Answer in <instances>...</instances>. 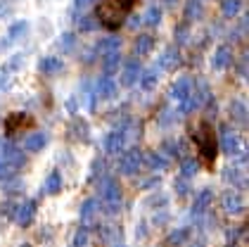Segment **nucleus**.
<instances>
[{"mask_svg": "<svg viewBox=\"0 0 249 247\" xmlns=\"http://www.w3.org/2000/svg\"><path fill=\"white\" fill-rule=\"evenodd\" d=\"M190 135H192V143H195L197 152H199V157H202V162H204V167L213 169V162L218 157V140L213 135L211 124L209 121H199L190 131Z\"/></svg>", "mask_w": 249, "mask_h": 247, "instance_id": "nucleus-2", "label": "nucleus"}, {"mask_svg": "<svg viewBox=\"0 0 249 247\" xmlns=\"http://www.w3.org/2000/svg\"><path fill=\"white\" fill-rule=\"evenodd\" d=\"M230 116H232L235 121H240V124L247 121V110H245V102H242V100H235V102L230 105Z\"/></svg>", "mask_w": 249, "mask_h": 247, "instance_id": "nucleus-26", "label": "nucleus"}, {"mask_svg": "<svg viewBox=\"0 0 249 247\" xmlns=\"http://www.w3.org/2000/svg\"><path fill=\"white\" fill-rule=\"evenodd\" d=\"M59 190H62V176H59V171H53L48 178H45V183H43V195H57Z\"/></svg>", "mask_w": 249, "mask_h": 247, "instance_id": "nucleus-16", "label": "nucleus"}, {"mask_svg": "<svg viewBox=\"0 0 249 247\" xmlns=\"http://www.w3.org/2000/svg\"><path fill=\"white\" fill-rule=\"evenodd\" d=\"M38 69L45 76H55L62 72V59H57V57H43L38 62Z\"/></svg>", "mask_w": 249, "mask_h": 247, "instance_id": "nucleus-15", "label": "nucleus"}, {"mask_svg": "<svg viewBox=\"0 0 249 247\" xmlns=\"http://www.w3.org/2000/svg\"><path fill=\"white\" fill-rule=\"evenodd\" d=\"M218 148H223V152H228V154H237V152H240V138L230 131V129H223V131H221Z\"/></svg>", "mask_w": 249, "mask_h": 247, "instance_id": "nucleus-11", "label": "nucleus"}, {"mask_svg": "<svg viewBox=\"0 0 249 247\" xmlns=\"http://www.w3.org/2000/svg\"><path fill=\"white\" fill-rule=\"evenodd\" d=\"M147 26H157L159 21H161V10L159 7H150L147 12H145V19H142Z\"/></svg>", "mask_w": 249, "mask_h": 247, "instance_id": "nucleus-29", "label": "nucleus"}, {"mask_svg": "<svg viewBox=\"0 0 249 247\" xmlns=\"http://www.w3.org/2000/svg\"><path fill=\"white\" fill-rule=\"evenodd\" d=\"M124 145H126V129H116L105 138V150L109 154H116L119 150H124Z\"/></svg>", "mask_w": 249, "mask_h": 247, "instance_id": "nucleus-9", "label": "nucleus"}, {"mask_svg": "<svg viewBox=\"0 0 249 247\" xmlns=\"http://www.w3.org/2000/svg\"><path fill=\"white\" fill-rule=\"evenodd\" d=\"M176 186H178V195H185V192H188V186H185V181H178Z\"/></svg>", "mask_w": 249, "mask_h": 247, "instance_id": "nucleus-37", "label": "nucleus"}, {"mask_svg": "<svg viewBox=\"0 0 249 247\" xmlns=\"http://www.w3.org/2000/svg\"><path fill=\"white\" fill-rule=\"evenodd\" d=\"M116 247H124V245H116Z\"/></svg>", "mask_w": 249, "mask_h": 247, "instance_id": "nucleus-41", "label": "nucleus"}, {"mask_svg": "<svg viewBox=\"0 0 249 247\" xmlns=\"http://www.w3.org/2000/svg\"><path fill=\"white\" fill-rule=\"evenodd\" d=\"M213 202V195H211V190H202L199 195H197V200H195V205H192V214H204L209 205Z\"/></svg>", "mask_w": 249, "mask_h": 247, "instance_id": "nucleus-18", "label": "nucleus"}, {"mask_svg": "<svg viewBox=\"0 0 249 247\" xmlns=\"http://www.w3.org/2000/svg\"><path fill=\"white\" fill-rule=\"evenodd\" d=\"M95 211H97V200H93V197H90V200H86V202L81 205V221H83V224H88V221L95 216Z\"/></svg>", "mask_w": 249, "mask_h": 247, "instance_id": "nucleus-25", "label": "nucleus"}, {"mask_svg": "<svg viewBox=\"0 0 249 247\" xmlns=\"http://www.w3.org/2000/svg\"><path fill=\"white\" fill-rule=\"evenodd\" d=\"M0 159H2L5 164H10V167H12L15 171L21 169V167L26 164V157H24V152H21L19 148H15V145H5V148H2V152H0Z\"/></svg>", "mask_w": 249, "mask_h": 247, "instance_id": "nucleus-6", "label": "nucleus"}, {"mask_svg": "<svg viewBox=\"0 0 249 247\" xmlns=\"http://www.w3.org/2000/svg\"><path fill=\"white\" fill-rule=\"evenodd\" d=\"M74 43V34H64V50H69Z\"/></svg>", "mask_w": 249, "mask_h": 247, "instance_id": "nucleus-36", "label": "nucleus"}, {"mask_svg": "<svg viewBox=\"0 0 249 247\" xmlns=\"http://www.w3.org/2000/svg\"><path fill=\"white\" fill-rule=\"evenodd\" d=\"M78 26H81V31H90V29H95L97 26V21L95 19H90V17H83L81 21H78Z\"/></svg>", "mask_w": 249, "mask_h": 247, "instance_id": "nucleus-35", "label": "nucleus"}, {"mask_svg": "<svg viewBox=\"0 0 249 247\" xmlns=\"http://www.w3.org/2000/svg\"><path fill=\"white\" fill-rule=\"evenodd\" d=\"M152 48H154V36L152 34H142V36H138V40H135L133 53L135 55H147Z\"/></svg>", "mask_w": 249, "mask_h": 247, "instance_id": "nucleus-20", "label": "nucleus"}, {"mask_svg": "<svg viewBox=\"0 0 249 247\" xmlns=\"http://www.w3.org/2000/svg\"><path fill=\"white\" fill-rule=\"evenodd\" d=\"M88 245V228H78L74 235V247H86Z\"/></svg>", "mask_w": 249, "mask_h": 247, "instance_id": "nucleus-33", "label": "nucleus"}, {"mask_svg": "<svg viewBox=\"0 0 249 247\" xmlns=\"http://www.w3.org/2000/svg\"><path fill=\"white\" fill-rule=\"evenodd\" d=\"M138 76H140V62H138L135 57L126 59L124 72H121V83H124V86H133L135 81H138Z\"/></svg>", "mask_w": 249, "mask_h": 247, "instance_id": "nucleus-10", "label": "nucleus"}, {"mask_svg": "<svg viewBox=\"0 0 249 247\" xmlns=\"http://www.w3.org/2000/svg\"><path fill=\"white\" fill-rule=\"evenodd\" d=\"M178 62H180L178 50H166L164 55L159 57V64H157V69H176V67H178Z\"/></svg>", "mask_w": 249, "mask_h": 247, "instance_id": "nucleus-23", "label": "nucleus"}, {"mask_svg": "<svg viewBox=\"0 0 249 247\" xmlns=\"http://www.w3.org/2000/svg\"><path fill=\"white\" fill-rule=\"evenodd\" d=\"M147 164H150L152 169H164V167H166L164 157H161V154H157V152H152V154H147Z\"/></svg>", "mask_w": 249, "mask_h": 247, "instance_id": "nucleus-34", "label": "nucleus"}, {"mask_svg": "<svg viewBox=\"0 0 249 247\" xmlns=\"http://www.w3.org/2000/svg\"><path fill=\"white\" fill-rule=\"evenodd\" d=\"M26 31H29V21H15V24L10 26V31H7V36L2 38V43H0V45H2V48H7V45H12V43H15V40H19V38L24 36Z\"/></svg>", "mask_w": 249, "mask_h": 247, "instance_id": "nucleus-12", "label": "nucleus"}, {"mask_svg": "<svg viewBox=\"0 0 249 247\" xmlns=\"http://www.w3.org/2000/svg\"><path fill=\"white\" fill-rule=\"evenodd\" d=\"M114 93H116V83L112 81V78L102 76V78H100V83H97L95 95L97 97H102V100H107V97H114Z\"/></svg>", "mask_w": 249, "mask_h": 247, "instance_id": "nucleus-19", "label": "nucleus"}, {"mask_svg": "<svg viewBox=\"0 0 249 247\" xmlns=\"http://www.w3.org/2000/svg\"><path fill=\"white\" fill-rule=\"evenodd\" d=\"M12 178H15V169L0 159V181H2V183H7V181H12Z\"/></svg>", "mask_w": 249, "mask_h": 247, "instance_id": "nucleus-32", "label": "nucleus"}, {"mask_svg": "<svg viewBox=\"0 0 249 247\" xmlns=\"http://www.w3.org/2000/svg\"><path fill=\"white\" fill-rule=\"evenodd\" d=\"M140 164H142V152L138 150V148H133L131 152H126V154L121 157V162H119V171H121L124 176H133V173H138Z\"/></svg>", "mask_w": 249, "mask_h": 247, "instance_id": "nucleus-4", "label": "nucleus"}, {"mask_svg": "<svg viewBox=\"0 0 249 247\" xmlns=\"http://www.w3.org/2000/svg\"><path fill=\"white\" fill-rule=\"evenodd\" d=\"M240 76H247V57H242V64H240Z\"/></svg>", "mask_w": 249, "mask_h": 247, "instance_id": "nucleus-38", "label": "nucleus"}, {"mask_svg": "<svg viewBox=\"0 0 249 247\" xmlns=\"http://www.w3.org/2000/svg\"><path fill=\"white\" fill-rule=\"evenodd\" d=\"M88 2H90V0H74V5H76V7H86Z\"/></svg>", "mask_w": 249, "mask_h": 247, "instance_id": "nucleus-39", "label": "nucleus"}, {"mask_svg": "<svg viewBox=\"0 0 249 247\" xmlns=\"http://www.w3.org/2000/svg\"><path fill=\"white\" fill-rule=\"evenodd\" d=\"M192 93V81L190 78H178L176 83H173V88H171V97H176V100H180V102H185L188 97H190Z\"/></svg>", "mask_w": 249, "mask_h": 247, "instance_id": "nucleus-13", "label": "nucleus"}, {"mask_svg": "<svg viewBox=\"0 0 249 247\" xmlns=\"http://www.w3.org/2000/svg\"><path fill=\"white\" fill-rule=\"evenodd\" d=\"M34 219H36V202H34V200L21 202L19 207H17V211H15V221H17L21 228H26L34 224Z\"/></svg>", "mask_w": 249, "mask_h": 247, "instance_id": "nucleus-5", "label": "nucleus"}, {"mask_svg": "<svg viewBox=\"0 0 249 247\" xmlns=\"http://www.w3.org/2000/svg\"><path fill=\"white\" fill-rule=\"evenodd\" d=\"M199 12H202L199 0H188V5H185V19H188V21H190V19H197Z\"/></svg>", "mask_w": 249, "mask_h": 247, "instance_id": "nucleus-28", "label": "nucleus"}, {"mask_svg": "<svg viewBox=\"0 0 249 247\" xmlns=\"http://www.w3.org/2000/svg\"><path fill=\"white\" fill-rule=\"evenodd\" d=\"M24 126H31V116L24 114V112H15V114H10V116L5 119V133H7V135L19 133Z\"/></svg>", "mask_w": 249, "mask_h": 247, "instance_id": "nucleus-7", "label": "nucleus"}, {"mask_svg": "<svg viewBox=\"0 0 249 247\" xmlns=\"http://www.w3.org/2000/svg\"><path fill=\"white\" fill-rule=\"evenodd\" d=\"M190 247H207V243H204V240H195Z\"/></svg>", "mask_w": 249, "mask_h": 247, "instance_id": "nucleus-40", "label": "nucleus"}, {"mask_svg": "<svg viewBox=\"0 0 249 247\" xmlns=\"http://www.w3.org/2000/svg\"><path fill=\"white\" fill-rule=\"evenodd\" d=\"M119 48H121V40L116 36H107V38H102L100 43H97V53L105 57V55H109V53H119Z\"/></svg>", "mask_w": 249, "mask_h": 247, "instance_id": "nucleus-17", "label": "nucleus"}, {"mask_svg": "<svg viewBox=\"0 0 249 247\" xmlns=\"http://www.w3.org/2000/svg\"><path fill=\"white\" fill-rule=\"evenodd\" d=\"M230 59H232V50H230V45H221V48L213 53V69H216V72L226 69V67L230 64Z\"/></svg>", "mask_w": 249, "mask_h": 247, "instance_id": "nucleus-14", "label": "nucleus"}, {"mask_svg": "<svg viewBox=\"0 0 249 247\" xmlns=\"http://www.w3.org/2000/svg\"><path fill=\"white\" fill-rule=\"evenodd\" d=\"M157 81H159V69H157V64L150 67L147 72H142V76H140V86H142V91H152L154 86H157Z\"/></svg>", "mask_w": 249, "mask_h": 247, "instance_id": "nucleus-21", "label": "nucleus"}, {"mask_svg": "<svg viewBox=\"0 0 249 247\" xmlns=\"http://www.w3.org/2000/svg\"><path fill=\"white\" fill-rule=\"evenodd\" d=\"M135 5L138 0H100L95 7V21L107 31H119Z\"/></svg>", "mask_w": 249, "mask_h": 247, "instance_id": "nucleus-1", "label": "nucleus"}, {"mask_svg": "<svg viewBox=\"0 0 249 247\" xmlns=\"http://www.w3.org/2000/svg\"><path fill=\"white\" fill-rule=\"evenodd\" d=\"M197 173V162L195 159H183V164H180V176L183 178H190Z\"/></svg>", "mask_w": 249, "mask_h": 247, "instance_id": "nucleus-30", "label": "nucleus"}, {"mask_svg": "<svg viewBox=\"0 0 249 247\" xmlns=\"http://www.w3.org/2000/svg\"><path fill=\"white\" fill-rule=\"evenodd\" d=\"M119 59H121V55H119V53H109V55L102 57V64H105V76H107V78H112V76L119 72Z\"/></svg>", "mask_w": 249, "mask_h": 247, "instance_id": "nucleus-24", "label": "nucleus"}, {"mask_svg": "<svg viewBox=\"0 0 249 247\" xmlns=\"http://www.w3.org/2000/svg\"><path fill=\"white\" fill-rule=\"evenodd\" d=\"M45 143H48V138H45V133H34V135H29L26 140H24V148L29 152H40L45 148Z\"/></svg>", "mask_w": 249, "mask_h": 247, "instance_id": "nucleus-22", "label": "nucleus"}, {"mask_svg": "<svg viewBox=\"0 0 249 247\" xmlns=\"http://www.w3.org/2000/svg\"><path fill=\"white\" fill-rule=\"evenodd\" d=\"M188 235H190V230H188V228H178L176 233L169 235V245H180L183 240H188Z\"/></svg>", "mask_w": 249, "mask_h": 247, "instance_id": "nucleus-31", "label": "nucleus"}, {"mask_svg": "<svg viewBox=\"0 0 249 247\" xmlns=\"http://www.w3.org/2000/svg\"><path fill=\"white\" fill-rule=\"evenodd\" d=\"M221 205H223V209H226L228 214H240V211L245 209V200L240 197V192L226 190V192L221 195Z\"/></svg>", "mask_w": 249, "mask_h": 247, "instance_id": "nucleus-8", "label": "nucleus"}, {"mask_svg": "<svg viewBox=\"0 0 249 247\" xmlns=\"http://www.w3.org/2000/svg\"><path fill=\"white\" fill-rule=\"evenodd\" d=\"M240 7H242V0H223L221 15L223 17H235V15H240Z\"/></svg>", "mask_w": 249, "mask_h": 247, "instance_id": "nucleus-27", "label": "nucleus"}, {"mask_svg": "<svg viewBox=\"0 0 249 247\" xmlns=\"http://www.w3.org/2000/svg\"><path fill=\"white\" fill-rule=\"evenodd\" d=\"M100 197H102V205L109 214H116L121 207V190L116 186L114 178H105L100 181Z\"/></svg>", "mask_w": 249, "mask_h": 247, "instance_id": "nucleus-3", "label": "nucleus"}]
</instances>
